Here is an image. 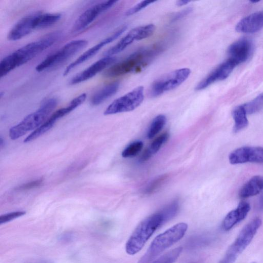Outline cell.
Segmentation results:
<instances>
[{"instance_id":"obj_1","label":"cell","mask_w":263,"mask_h":263,"mask_svg":"<svg viewBox=\"0 0 263 263\" xmlns=\"http://www.w3.org/2000/svg\"><path fill=\"white\" fill-rule=\"evenodd\" d=\"M60 36L59 31L50 33L6 56L0 62V77L5 76L12 70L32 60L57 42Z\"/></svg>"},{"instance_id":"obj_2","label":"cell","mask_w":263,"mask_h":263,"mask_svg":"<svg viewBox=\"0 0 263 263\" xmlns=\"http://www.w3.org/2000/svg\"><path fill=\"white\" fill-rule=\"evenodd\" d=\"M166 222L167 220L161 211L149 216L141 221L126 243V252L131 255L139 252L156 230Z\"/></svg>"},{"instance_id":"obj_3","label":"cell","mask_w":263,"mask_h":263,"mask_svg":"<svg viewBox=\"0 0 263 263\" xmlns=\"http://www.w3.org/2000/svg\"><path fill=\"white\" fill-rule=\"evenodd\" d=\"M187 228V223L180 222L158 235L138 263H151L164 251L182 239Z\"/></svg>"},{"instance_id":"obj_4","label":"cell","mask_w":263,"mask_h":263,"mask_svg":"<svg viewBox=\"0 0 263 263\" xmlns=\"http://www.w3.org/2000/svg\"><path fill=\"white\" fill-rule=\"evenodd\" d=\"M161 50V47L155 46L137 51L109 67L104 75L115 77L138 71L147 65Z\"/></svg>"},{"instance_id":"obj_5","label":"cell","mask_w":263,"mask_h":263,"mask_svg":"<svg viewBox=\"0 0 263 263\" xmlns=\"http://www.w3.org/2000/svg\"><path fill=\"white\" fill-rule=\"evenodd\" d=\"M57 104V100L53 98L44 101L36 111L26 116L19 123L10 129V138L15 140L27 132L36 129L47 120Z\"/></svg>"},{"instance_id":"obj_6","label":"cell","mask_w":263,"mask_h":263,"mask_svg":"<svg viewBox=\"0 0 263 263\" xmlns=\"http://www.w3.org/2000/svg\"><path fill=\"white\" fill-rule=\"evenodd\" d=\"M261 223V219L258 217L248 223L228 249L219 263H234L238 256L250 243Z\"/></svg>"},{"instance_id":"obj_7","label":"cell","mask_w":263,"mask_h":263,"mask_svg":"<svg viewBox=\"0 0 263 263\" xmlns=\"http://www.w3.org/2000/svg\"><path fill=\"white\" fill-rule=\"evenodd\" d=\"M88 41L84 39L76 40L68 42L60 49L45 58L36 66V71L42 72L62 64L86 47Z\"/></svg>"},{"instance_id":"obj_8","label":"cell","mask_w":263,"mask_h":263,"mask_svg":"<svg viewBox=\"0 0 263 263\" xmlns=\"http://www.w3.org/2000/svg\"><path fill=\"white\" fill-rule=\"evenodd\" d=\"M191 70L187 68L178 69L162 76L152 85L150 95L157 97L180 85L189 77Z\"/></svg>"},{"instance_id":"obj_9","label":"cell","mask_w":263,"mask_h":263,"mask_svg":"<svg viewBox=\"0 0 263 263\" xmlns=\"http://www.w3.org/2000/svg\"><path fill=\"white\" fill-rule=\"evenodd\" d=\"M144 99V87L139 86L114 100L105 109L104 115H109L130 111L138 107Z\"/></svg>"},{"instance_id":"obj_10","label":"cell","mask_w":263,"mask_h":263,"mask_svg":"<svg viewBox=\"0 0 263 263\" xmlns=\"http://www.w3.org/2000/svg\"><path fill=\"white\" fill-rule=\"evenodd\" d=\"M156 27L153 24L139 26L132 29L117 44L104 52L105 57H112L124 50L135 41L143 40L151 36Z\"/></svg>"},{"instance_id":"obj_11","label":"cell","mask_w":263,"mask_h":263,"mask_svg":"<svg viewBox=\"0 0 263 263\" xmlns=\"http://www.w3.org/2000/svg\"><path fill=\"white\" fill-rule=\"evenodd\" d=\"M117 1H106L97 3L84 11L76 20L72 31H80L91 24L100 14L114 6Z\"/></svg>"},{"instance_id":"obj_12","label":"cell","mask_w":263,"mask_h":263,"mask_svg":"<svg viewBox=\"0 0 263 263\" xmlns=\"http://www.w3.org/2000/svg\"><path fill=\"white\" fill-rule=\"evenodd\" d=\"M229 160L232 164L247 162L262 163L263 147L248 146L240 147L230 154Z\"/></svg>"},{"instance_id":"obj_13","label":"cell","mask_w":263,"mask_h":263,"mask_svg":"<svg viewBox=\"0 0 263 263\" xmlns=\"http://www.w3.org/2000/svg\"><path fill=\"white\" fill-rule=\"evenodd\" d=\"M126 29V26H122L119 29L114 32L112 34L104 39L98 44H96L85 51L74 61L70 63L65 68L63 73L64 76L67 75L68 73L70 72L72 69L91 59L92 57L96 54L104 46L117 39L121 34H122L123 32H124Z\"/></svg>"},{"instance_id":"obj_14","label":"cell","mask_w":263,"mask_h":263,"mask_svg":"<svg viewBox=\"0 0 263 263\" xmlns=\"http://www.w3.org/2000/svg\"><path fill=\"white\" fill-rule=\"evenodd\" d=\"M116 60L114 57L102 58L72 77L69 81V84L76 85L91 79L113 63Z\"/></svg>"},{"instance_id":"obj_15","label":"cell","mask_w":263,"mask_h":263,"mask_svg":"<svg viewBox=\"0 0 263 263\" xmlns=\"http://www.w3.org/2000/svg\"><path fill=\"white\" fill-rule=\"evenodd\" d=\"M237 65L230 59L221 63L203 79L196 87V90L203 89L213 83L227 78Z\"/></svg>"},{"instance_id":"obj_16","label":"cell","mask_w":263,"mask_h":263,"mask_svg":"<svg viewBox=\"0 0 263 263\" xmlns=\"http://www.w3.org/2000/svg\"><path fill=\"white\" fill-rule=\"evenodd\" d=\"M253 49L251 42L241 39L233 43L228 48L229 59L236 65L245 62L250 57Z\"/></svg>"},{"instance_id":"obj_17","label":"cell","mask_w":263,"mask_h":263,"mask_svg":"<svg viewBox=\"0 0 263 263\" xmlns=\"http://www.w3.org/2000/svg\"><path fill=\"white\" fill-rule=\"evenodd\" d=\"M35 13L20 19L8 32L7 38L10 41H17L27 36L34 30Z\"/></svg>"},{"instance_id":"obj_18","label":"cell","mask_w":263,"mask_h":263,"mask_svg":"<svg viewBox=\"0 0 263 263\" xmlns=\"http://www.w3.org/2000/svg\"><path fill=\"white\" fill-rule=\"evenodd\" d=\"M250 209V205L248 202L241 201L236 209L225 216L221 224L222 229L226 231L230 230L246 217Z\"/></svg>"},{"instance_id":"obj_19","label":"cell","mask_w":263,"mask_h":263,"mask_svg":"<svg viewBox=\"0 0 263 263\" xmlns=\"http://www.w3.org/2000/svg\"><path fill=\"white\" fill-rule=\"evenodd\" d=\"M263 27V11L253 13L241 19L235 29L242 33H254Z\"/></svg>"},{"instance_id":"obj_20","label":"cell","mask_w":263,"mask_h":263,"mask_svg":"<svg viewBox=\"0 0 263 263\" xmlns=\"http://www.w3.org/2000/svg\"><path fill=\"white\" fill-rule=\"evenodd\" d=\"M263 191V176L256 175L252 177L241 188L239 196L245 199L254 196Z\"/></svg>"},{"instance_id":"obj_21","label":"cell","mask_w":263,"mask_h":263,"mask_svg":"<svg viewBox=\"0 0 263 263\" xmlns=\"http://www.w3.org/2000/svg\"><path fill=\"white\" fill-rule=\"evenodd\" d=\"M119 87L118 82H112L103 87L92 96L90 99L91 104L95 106L100 104L115 94Z\"/></svg>"},{"instance_id":"obj_22","label":"cell","mask_w":263,"mask_h":263,"mask_svg":"<svg viewBox=\"0 0 263 263\" xmlns=\"http://www.w3.org/2000/svg\"><path fill=\"white\" fill-rule=\"evenodd\" d=\"M86 97L85 93L81 94L73 99L67 106L56 110L49 117L56 122L81 105L85 101Z\"/></svg>"},{"instance_id":"obj_23","label":"cell","mask_w":263,"mask_h":263,"mask_svg":"<svg viewBox=\"0 0 263 263\" xmlns=\"http://www.w3.org/2000/svg\"><path fill=\"white\" fill-rule=\"evenodd\" d=\"M169 138V134L167 133H164L157 137L151 144L149 147L145 150L141 157L140 160L144 162L148 160L154 154L157 153L161 146L167 141Z\"/></svg>"},{"instance_id":"obj_24","label":"cell","mask_w":263,"mask_h":263,"mask_svg":"<svg viewBox=\"0 0 263 263\" xmlns=\"http://www.w3.org/2000/svg\"><path fill=\"white\" fill-rule=\"evenodd\" d=\"M247 115L242 105L236 107L233 110L232 116L234 121V133L239 132L248 126L249 122Z\"/></svg>"},{"instance_id":"obj_25","label":"cell","mask_w":263,"mask_h":263,"mask_svg":"<svg viewBox=\"0 0 263 263\" xmlns=\"http://www.w3.org/2000/svg\"><path fill=\"white\" fill-rule=\"evenodd\" d=\"M55 123V121L49 117L41 126L28 135L24 142H29L39 138L51 128Z\"/></svg>"},{"instance_id":"obj_26","label":"cell","mask_w":263,"mask_h":263,"mask_svg":"<svg viewBox=\"0 0 263 263\" xmlns=\"http://www.w3.org/2000/svg\"><path fill=\"white\" fill-rule=\"evenodd\" d=\"M166 121V117L163 115L156 116L152 121L148 129L147 137L152 139L162 129Z\"/></svg>"},{"instance_id":"obj_27","label":"cell","mask_w":263,"mask_h":263,"mask_svg":"<svg viewBox=\"0 0 263 263\" xmlns=\"http://www.w3.org/2000/svg\"><path fill=\"white\" fill-rule=\"evenodd\" d=\"M182 247H179L166 252L151 263H174L182 251Z\"/></svg>"},{"instance_id":"obj_28","label":"cell","mask_w":263,"mask_h":263,"mask_svg":"<svg viewBox=\"0 0 263 263\" xmlns=\"http://www.w3.org/2000/svg\"><path fill=\"white\" fill-rule=\"evenodd\" d=\"M263 105V93L258 95L250 102L242 105L247 114H252L257 112Z\"/></svg>"},{"instance_id":"obj_29","label":"cell","mask_w":263,"mask_h":263,"mask_svg":"<svg viewBox=\"0 0 263 263\" xmlns=\"http://www.w3.org/2000/svg\"><path fill=\"white\" fill-rule=\"evenodd\" d=\"M143 143L141 141H136L130 144L123 151L122 156L124 158L133 157L136 156L142 149Z\"/></svg>"},{"instance_id":"obj_30","label":"cell","mask_w":263,"mask_h":263,"mask_svg":"<svg viewBox=\"0 0 263 263\" xmlns=\"http://www.w3.org/2000/svg\"><path fill=\"white\" fill-rule=\"evenodd\" d=\"M166 179V176L163 175L153 180L145 188L144 190L145 193L151 194L154 192L162 184Z\"/></svg>"},{"instance_id":"obj_31","label":"cell","mask_w":263,"mask_h":263,"mask_svg":"<svg viewBox=\"0 0 263 263\" xmlns=\"http://www.w3.org/2000/svg\"><path fill=\"white\" fill-rule=\"evenodd\" d=\"M26 212L25 211H15L8 213L0 216V224L5 223L11 221L15 218L23 216Z\"/></svg>"},{"instance_id":"obj_32","label":"cell","mask_w":263,"mask_h":263,"mask_svg":"<svg viewBox=\"0 0 263 263\" xmlns=\"http://www.w3.org/2000/svg\"><path fill=\"white\" fill-rule=\"evenodd\" d=\"M155 1H143L137 4L136 5L129 9L126 12L125 14L127 16L133 15L137 12H138L142 9L146 7L151 4L154 3Z\"/></svg>"},{"instance_id":"obj_33","label":"cell","mask_w":263,"mask_h":263,"mask_svg":"<svg viewBox=\"0 0 263 263\" xmlns=\"http://www.w3.org/2000/svg\"><path fill=\"white\" fill-rule=\"evenodd\" d=\"M42 182L43 179L40 178L39 179L22 185L18 187L17 190L20 191H24L31 189L39 186L42 184Z\"/></svg>"},{"instance_id":"obj_34","label":"cell","mask_w":263,"mask_h":263,"mask_svg":"<svg viewBox=\"0 0 263 263\" xmlns=\"http://www.w3.org/2000/svg\"><path fill=\"white\" fill-rule=\"evenodd\" d=\"M192 11V8H187L184 10H182L179 12H177L173 16L172 18V22H175L180 19L183 18V17L187 15L189 13H190Z\"/></svg>"},{"instance_id":"obj_35","label":"cell","mask_w":263,"mask_h":263,"mask_svg":"<svg viewBox=\"0 0 263 263\" xmlns=\"http://www.w3.org/2000/svg\"><path fill=\"white\" fill-rule=\"evenodd\" d=\"M257 207L259 210H263V193L258 199Z\"/></svg>"},{"instance_id":"obj_36","label":"cell","mask_w":263,"mask_h":263,"mask_svg":"<svg viewBox=\"0 0 263 263\" xmlns=\"http://www.w3.org/2000/svg\"><path fill=\"white\" fill-rule=\"evenodd\" d=\"M190 2L191 1H189L179 0V1H177L176 2V5L178 6H184V5L187 4Z\"/></svg>"},{"instance_id":"obj_37","label":"cell","mask_w":263,"mask_h":263,"mask_svg":"<svg viewBox=\"0 0 263 263\" xmlns=\"http://www.w3.org/2000/svg\"><path fill=\"white\" fill-rule=\"evenodd\" d=\"M39 263H52V262H49V261H41V262H39Z\"/></svg>"},{"instance_id":"obj_38","label":"cell","mask_w":263,"mask_h":263,"mask_svg":"<svg viewBox=\"0 0 263 263\" xmlns=\"http://www.w3.org/2000/svg\"><path fill=\"white\" fill-rule=\"evenodd\" d=\"M252 263H255V262H252Z\"/></svg>"}]
</instances>
